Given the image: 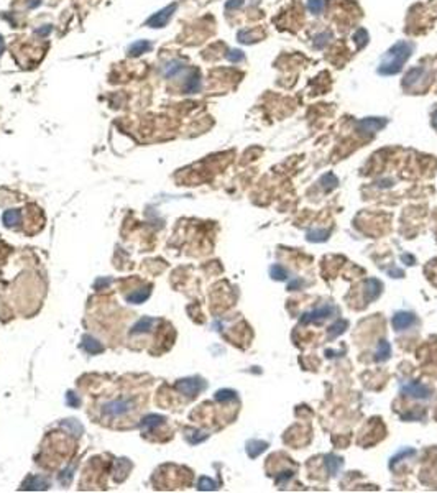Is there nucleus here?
I'll return each instance as SVG.
<instances>
[{
  "label": "nucleus",
  "mask_w": 437,
  "mask_h": 493,
  "mask_svg": "<svg viewBox=\"0 0 437 493\" xmlns=\"http://www.w3.org/2000/svg\"><path fill=\"white\" fill-rule=\"evenodd\" d=\"M413 51H414V46L410 41L401 39V41L395 43L393 46L385 53L382 61H380L378 74L380 76L398 74V72L403 69V66L406 64V61L413 56Z\"/></svg>",
  "instance_id": "f257e3e1"
},
{
  "label": "nucleus",
  "mask_w": 437,
  "mask_h": 493,
  "mask_svg": "<svg viewBox=\"0 0 437 493\" xmlns=\"http://www.w3.org/2000/svg\"><path fill=\"white\" fill-rule=\"evenodd\" d=\"M133 408H135V401L130 398L114 400L102 406V416L109 418V419L122 418V416H125L127 413H130Z\"/></svg>",
  "instance_id": "f03ea898"
},
{
  "label": "nucleus",
  "mask_w": 437,
  "mask_h": 493,
  "mask_svg": "<svg viewBox=\"0 0 437 493\" xmlns=\"http://www.w3.org/2000/svg\"><path fill=\"white\" fill-rule=\"evenodd\" d=\"M206 388V382L204 380H201V378H183V380H179V382H176V390L181 395H186L189 396V398H194V396H198L203 390Z\"/></svg>",
  "instance_id": "7ed1b4c3"
},
{
  "label": "nucleus",
  "mask_w": 437,
  "mask_h": 493,
  "mask_svg": "<svg viewBox=\"0 0 437 493\" xmlns=\"http://www.w3.org/2000/svg\"><path fill=\"white\" fill-rule=\"evenodd\" d=\"M401 393L414 400H429L433 396V390L419 382H405L401 385Z\"/></svg>",
  "instance_id": "20e7f679"
},
{
  "label": "nucleus",
  "mask_w": 437,
  "mask_h": 493,
  "mask_svg": "<svg viewBox=\"0 0 437 493\" xmlns=\"http://www.w3.org/2000/svg\"><path fill=\"white\" fill-rule=\"evenodd\" d=\"M176 8H178V3H171V5H168V7L158 10V12L153 13L147 20V26H150V28H163V26H166L168 21L171 20L173 13L176 12Z\"/></svg>",
  "instance_id": "39448f33"
},
{
  "label": "nucleus",
  "mask_w": 437,
  "mask_h": 493,
  "mask_svg": "<svg viewBox=\"0 0 437 493\" xmlns=\"http://www.w3.org/2000/svg\"><path fill=\"white\" fill-rule=\"evenodd\" d=\"M337 313V309L334 308L332 304H324L321 308H317L311 313H304L301 316V324H309V322H321L324 319H327L332 314Z\"/></svg>",
  "instance_id": "423d86ee"
},
{
  "label": "nucleus",
  "mask_w": 437,
  "mask_h": 493,
  "mask_svg": "<svg viewBox=\"0 0 437 493\" xmlns=\"http://www.w3.org/2000/svg\"><path fill=\"white\" fill-rule=\"evenodd\" d=\"M385 125H386L385 118L367 117V118H362V120L357 123V132H360L363 135H373V133L380 132Z\"/></svg>",
  "instance_id": "0eeeda50"
},
{
  "label": "nucleus",
  "mask_w": 437,
  "mask_h": 493,
  "mask_svg": "<svg viewBox=\"0 0 437 493\" xmlns=\"http://www.w3.org/2000/svg\"><path fill=\"white\" fill-rule=\"evenodd\" d=\"M383 291L382 281L377 278H370L365 281V288H363V296H365V303H373L380 298V294Z\"/></svg>",
  "instance_id": "6e6552de"
},
{
  "label": "nucleus",
  "mask_w": 437,
  "mask_h": 493,
  "mask_svg": "<svg viewBox=\"0 0 437 493\" xmlns=\"http://www.w3.org/2000/svg\"><path fill=\"white\" fill-rule=\"evenodd\" d=\"M201 86H203V81H201V74L198 69H193L191 72L188 74V77L184 79L183 82V92L184 94H196L201 90Z\"/></svg>",
  "instance_id": "1a4fd4ad"
},
{
  "label": "nucleus",
  "mask_w": 437,
  "mask_h": 493,
  "mask_svg": "<svg viewBox=\"0 0 437 493\" xmlns=\"http://www.w3.org/2000/svg\"><path fill=\"white\" fill-rule=\"evenodd\" d=\"M413 324H416V316L411 313H398L393 317V327L396 331H405V329L411 327Z\"/></svg>",
  "instance_id": "9d476101"
},
{
  "label": "nucleus",
  "mask_w": 437,
  "mask_h": 493,
  "mask_svg": "<svg viewBox=\"0 0 437 493\" xmlns=\"http://www.w3.org/2000/svg\"><path fill=\"white\" fill-rule=\"evenodd\" d=\"M424 74H426L424 67H413V69L405 76V79H403V87L405 89H408L410 86L414 87L418 82H421V79H424Z\"/></svg>",
  "instance_id": "9b49d317"
},
{
  "label": "nucleus",
  "mask_w": 437,
  "mask_h": 493,
  "mask_svg": "<svg viewBox=\"0 0 437 493\" xmlns=\"http://www.w3.org/2000/svg\"><path fill=\"white\" fill-rule=\"evenodd\" d=\"M161 424H165V418L163 416H160V415H148V416H145L142 419V424H140V428H142V431H145V433H151V431H155L156 428H160Z\"/></svg>",
  "instance_id": "f8f14e48"
},
{
  "label": "nucleus",
  "mask_w": 437,
  "mask_h": 493,
  "mask_svg": "<svg viewBox=\"0 0 437 493\" xmlns=\"http://www.w3.org/2000/svg\"><path fill=\"white\" fill-rule=\"evenodd\" d=\"M48 480H44L41 477H36V475H30L25 482H23V490H48Z\"/></svg>",
  "instance_id": "ddd939ff"
},
{
  "label": "nucleus",
  "mask_w": 437,
  "mask_h": 493,
  "mask_svg": "<svg viewBox=\"0 0 437 493\" xmlns=\"http://www.w3.org/2000/svg\"><path fill=\"white\" fill-rule=\"evenodd\" d=\"M151 43L147 41V39H140V41H135V43H132L130 46H128V56H132V58H137V56H142L145 53H148V51H151Z\"/></svg>",
  "instance_id": "4468645a"
},
{
  "label": "nucleus",
  "mask_w": 437,
  "mask_h": 493,
  "mask_svg": "<svg viewBox=\"0 0 437 493\" xmlns=\"http://www.w3.org/2000/svg\"><path fill=\"white\" fill-rule=\"evenodd\" d=\"M82 349L86 350L87 354H91V355H96V354L104 352V345L100 344L97 339H94L91 336H84L82 337Z\"/></svg>",
  "instance_id": "2eb2a0df"
},
{
  "label": "nucleus",
  "mask_w": 437,
  "mask_h": 493,
  "mask_svg": "<svg viewBox=\"0 0 437 493\" xmlns=\"http://www.w3.org/2000/svg\"><path fill=\"white\" fill-rule=\"evenodd\" d=\"M151 294V288L150 286H145V288H140V290L130 293L127 296V301L132 303V304H142L143 301H147Z\"/></svg>",
  "instance_id": "dca6fc26"
},
{
  "label": "nucleus",
  "mask_w": 437,
  "mask_h": 493,
  "mask_svg": "<svg viewBox=\"0 0 437 493\" xmlns=\"http://www.w3.org/2000/svg\"><path fill=\"white\" fill-rule=\"evenodd\" d=\"M266 447H268V444L265 441H258V439L248 441V443H246V454L255 459V457H258L261 452H265Z\"/></svg>",
  "instance_id": "f3484780"
},
{
  "label": "nucleus",
  "mask_w": 437,
  "mask_h": 493,
  "mask_svg": "<svg viewBox=\"0 0 437 493\" xmlns=\"http://www.w3.org/2000/svg\"><path fill=\"white\" fill-rule=\"evenodd\" d=\"M155 324H156V319H153V317H142V319H140L137 324L132 327L130 334H132V336H137V334L148 332Z\"/></svg>",
  "instance_id": "a211bd4d"
},
{
  "label": "nucleus",
  "mask_w": 437,
  "mask_h": 493,
  "mask_svg": "<svg viewBox=\"0 0 437 493\" xmlns=\"http://www.w3.org/2000/svg\"><path fill=\"white\" fill-rule=\"evenodd\" d=\"M344 466V459L335 456V454H329L326 457V469L330 475H337V472Z\"/></svg>",
  "instance_id": "6ab92c4d"
},
{
  "label": "nucleus",
  "mask_w": 437,
  "mask_h": 493,
  "mask_svg": "<svg viewBox=\"0 0 437 493\" xmlns=\"http://www.w3.org/2000/svg\"><path fill=\"white\" fill-rule=\"evenodd\" d=\"M20 219H21L20 211H16V209H8L2 215V222L5 227H15V225L20 224Z\"/></svg>",
  "instance_id": "aec40b11"
},
{
  "label": "nucleus",
  "mask_w": 437,
  "mask_h": 493,
  "mask_svg": "<svg viewBox=\"0 0 437 493\" xmlns=\"http://www.w3.org/2000/svg\"><path fill=\"white\" fill-rule=\"evenodd\" d=\"M347 326H349V322L344 321V319H339V321H335L332 326H330L327 329V337H329V341H334L335 337H339L342 336V334L345 332V329Z\"/></svg>",
  "instance_id": "412c9836"
},
{
  "label": "nucleus",
  "mask_w": 437,
  "mask_h": 493,
  "mask_svg": "<svg viewBox=\"0 0 437 493\" xmlns=\"http://www.w3.org/2000/svg\"><path fill=\"white\" fill-rule=\"evenodd\" d=\"M184 67H186V64L183 63V61H179V59H175V61H171V63H168L166 67H165V71H163V74L166 79H171V77H175L178 76L179 72H181Z\"/></svg>",
  "instance_id": "4be33fe9"
},
{
  "label": "nucleus",
  "mask_w": 437,
  "mask_h": 493,
  "mask_svg": "<svg viewBox=\"0 0 437 493\" xmlns=\"http://www.w3.org/2000/svg\"><path fill=\"white\" fill-rule=\"evenodd\" d=\"M390 355H391V345L386 342V341H380L377 352H375V360H377V362H385V360L390 359Z\"/></svg>",
  "instance_id": "5701e85b"
},
{
  "label": "nucleus",
  "mask_w": 437,
  "mask_h": 493,
  "mask_svg": "<svg viewBox=\"0 0 437 493\" xmlns=\"http://www.w3.org/2000/svg\"><path fill=\"white\" fill-rule=\"evenodd\" d=\"M330 235V230L322 229V230H309L307 232V240L309 242H326Z\"/></svg>",
  "instance_id": "b1692460"
},
{
  "label": "nucleus",
  "mask_w": 437,
  "mask_h": 493,
  "mask_svg": "<svg viewBox=\"0 0 437 493\" xmlns=\"http://www.w3.org/2000/svg\"><path fill=\"white\" fill-rule=\"evenodd\" d=\"M330 39H332V33H330V31L319 33V35L314 36V48L316 49H322L330 41Z\"/></svg>",
  "instance_id": "393cba45"
},
{
  "label": "nucleus",
  "mask_w": 437,
  "mask_h": 493,
  "mask_svg": "<svg viewBox=\"0 0 437 493\" xmlns=\"http://www.w3.org/2000/svg\"><path fill=\"white\" fill-rule=\"evenodd\" d=\"M326 7V0H307V8L312 15H321Z\"/></svg>",
  "instance_id": "a878e982"
},
{
  "label": "nucleus",
  "mask_w": 437,
  "mask_h": 493,
  "mask_svg": "<svg viewBox=\"0 0 437 493\" xmlns=\"http://www.w3.org/2000/svg\"><path fill=\"white\" fill-rule=\"evenodd\" d=\"M354 39H355L358 49L365 48L367 43H368V31L365 30V28H358V31L354 35Z\"/></svg>",
  "instance_id": "bb28decb"
},
{
  "label": "nucleus",
  "mask_w": 437,
  "mask_h": 493,
  "mask_svg": "<svg viewBox=\"0 0 437 493\" xmlns=\"http://www.w3.org/2000/svg\"><path fill=\"white\" fill-rule=\"evenodd\" d=\"M270 275H271L273 280H279V281L288 278V271L284 270L281 265H273L270 268Z\"/></svg>",
  "instance_id": "cd10ccee"
},
{
  "label": "nucleus",
  "mask_w": 437,
  "mask_h": 493,
  "mask_svg": "<svg viewBox=\"0 0 437 493\" xmlns=\"http://www.w3.org/2000/svg\"><path fill=\"white\" fill-rule=\"evenodd\" d=\"M207 438H209V436L206 433H201V431H189V434H186V439L191 444H199V443H203V441H206Z\"/></svg>",
  "instance_id": "c85d7f7f"
},
{
  "label": "nucleus",
  "mask_w": 437,
  "mask_h": 493,
  "mask_svg": "<svg viewBox=\"0 0 437 493\" xmlns=\"http://www.w3.org/2000/svg\"><path fill=\"white\" fill-rule=\"evenodd\" d=\"M337 183H339V181H337V178H335L332 173H327V174H324V176H322V179H321V184L324 186V189H326V191L334 189L335 186H337Z\"/></svg>",
  "instance_id": "c756f323"
},
{
  "label": "nucleus",
  "mask_w": 437,
  "mask_h": 493,
  "mask_svg": "<svg viewBox=\"0 0 437 493\" xmlns=\"http://www.w3.org/2000/svg\"><path fill=\"white\" fill-rule=\"evenodd\" d=\"M216 400L217 401H232L237 400V393L233 390H218L216 393Z\"/></svg>",
  "instance_id": "7c9ffc66"
},
{
  "label": "nucleus",
  "mask_w": 437,
  "mask_h": 493,
  "mask_svg": "<svg viewBox=\"0 0 437 493\" xmlns=\"http://www.w3.org/2000/svg\"><path fill=\"white\" fill-rule=\"evenodd\" d=\"M198 489L203 490V492H209V490H216L217 489V484L214 480L207 479V477H201L198 482Z\"/></svg>",
  "instance_id": "2f4dec72"
},
{
  "label": "nucleus",
  "mask_w": 437,
  "mask_h": 493,
  "mask_svg": "<svg viewBox=\"0 0 437 493\" xmlns=\"http://www.w3.org/2000/svg\"><path fill=\"white\" fill-rule=\"evenodd\" d=\"M225 56H227V59L230 61V63H240V61L245 59V54L240 49H230Z\"/></svg>",
  "instance_id": "473e14b6"
},
{
  "label": "nucleus",
  "mask_w": 437,
  "mask_h": 493,
  "mask_svg": "<svg viewBox=\"0 0 437 493\" xmlns=\"http://www.w3.org/2000/svg\"><path fill=\"white\" fill-rule=\"evenodd\" d=\"M63 426H64V428H69V429L72 431V434H76V436L82 434V431H84L81 424L77 423V421H74V419H68V421H64V423H63Z\"/></svg>",
  "instance_id": "72a5a7b5"
},
{
  "label": "nucleus",
  "mask_w": 437,
  "mask_h": 493,
  "mask_svg": "<svg viewBox=\"0 0 437 493\" xmlns=\"http://www.w3.org/2000/svg\"><path fill=\"white\" fill-rule=\"evenodd\" d=\"M410 456H414V451H413V449H405V451L398 452V454L393 457V461H391V467H393V464H395V462H400L403 457H410Z\"/></svg>",
  "instance_id": "f704fd0d"
},
{
  "label": "nucleus",
  "mask_w": 437,
  "mask_h": 493,
  "mask_svg": "<svg viewBox=\"0 0 437 493\" xmlns=\"http://www.w3.org/2000/svg\"><path fill=\"white\" fill-rule=\"evenodd\" d=\"M293 475H294V472H293V470H286V472H283L281 475H278V479H276V484H278V485H283V484H286L288 480H291V479H293Z\"/></svg>",
  "instance_id": "c9c22d12"
},
{
  "label": "nucleus",
  "mask_w": 437,
  "mask_h": 493,
  "mask_svg": "<svg viewBox=\"0 0 437 493\" xmlns=\"http://www.w3.org/2000/svg\"><path fill=\"white\" fill-rule=\"evenodd\" d=\"M71 479H72V469L63 470V472H61V475H59V482L63 485H68L69 482H71Z\"/></svg>",
  "instance_id": "e433bc0d"
},
{
  "label": "nucleus",
  "mask_w": 437,
  "mask_h": 493,
  "mask_svg": "<svg viewBox=\"0 0 437 493\" xmlns=\"http://www.w3.org/2000/svg\"><path fill=\"white\" fill-rule=\"evenodd\" d=\"M51 30H53L51 25H43L41 28H38V30H36V35L40 36V38H44V36H48L49 33H51Z\"/></svg>",
  "instance_id": "4c0bfd02"
},
{
  "label": "nucleus",
  "mask_w": 437,
  "mask_h": 493,
  "mask_svg": "<svg viewBox=\"0 0 437 493\" xmlns=\"http://www.w3.org/2000/svg\"><path fill=\"white\" fill-rule=\"evenodd\" d=\"M66 401H68V405L69 406H79V398H77V395H74L72 392H69L68 395H66Z\"/></svg>",
  "instance_id": "58836bf2"
},
{
  "label": "nucleus",
  "mask_w": 437,
  "mask_h": 493,
  "mask_svg": "<svg viewBox=\"0 0 437 493\" xmlns=\"http://www.w3.org/2000/svg\"><path fill=\"white\" fill-rule=\"evenodd\" d=\"M238 41H242V43H251L253 39H251V35L246 30H242V31H238Z\"/></svg>",
  "instance_id": "ea45409f"
},
{
  "label": "nucleus",
  "mask_w": 437,
  "mask_h": 493,
  "mask_svg": "<svg viewBox=\"0 0 437 493\" xmlns=\"http://www.w3.org/2000/svg\"><path fill=\"white\" fill-rule=\"evenodd\" d=\"M245 0H227V3H225V8L227 10H233V8H238V7H242Z\"/></svg>",
  "instance_id": "a19ab883"
},
{
  "label": "nucleus",
  "mask_w": 437,
  "mask_h": 493,
  "mask_svg": "<svg viewBox=\"0 0 437 493\" xmlns=\"http://www.w3.org/2000/svg\"><path fill=\"white\" fill-rule=\"evenodd\" d=\"M304 285V280H301V278H296L294 281H291L289 285H288V290L289 291H296V290H299V288Z\"/></svg>",
  "instance_id": "79ce46f5"
},
{
  "label": "nucleus",
  "mask_w": 437,
  "mask_h": 493,
  "mask_svg": "<svg viewBox=\"0 0 437 493\" xmlns=\"http://www.w3.org/2000/svg\"><path fill=\"white\" fill-rule=\"evenodd\" d=\"M401 418H403V419H416V421H419V419H423V418H424V413H423V411H419L418 415H416V413H410V415H403Z\"/></svg>",
  "instance_id": "37998d69"
},
{
  "label": "nucleus",
  "mask_w": 437,
  "mask_h": 493,
  "mask_svg": "<svg viewBox=\"0 0 437 493\" xmlns=\"http://www.w3.org/2000/svg\"><path fill=\"white\" fill-rule=\"evenodd\" d=\"M390 275H393V278H401L403 271L401 270H390Z\"/></svg>",
  "instance_id": "c03bdc74"
},
{
  "label": "nucleus",
  "mask_w": 437,
  "mask_h": 493,
  "mask_svg": "<svg viewBox=\"0 0 437 493\" xmlns=\"http://www.w3.org/2000/svg\"><path fill=\"white\" fill-rule=\"evenodd\" d=\"M109 283H110V280H105V281H104V280H99V281L96 283V290H99L100 286H107Z\"/></svg>",
  "instance_id": "a18cd8bd"
},
{
  "label": "nucleus",
  "mask_w": 437,
  "mask_h": 493,
  "mask_svg": "<svg viewBox=\"0 0 437 493\" xmlns=\"http://www.w3.org/2000/svg\"><path fill=\"white\" fill-rule=\"evenodd\" d=\"M403 260H405V262H408L406 265H413V262H414V258H413V257L410 258V257H408V255H403Z\"/></svg>",
  "instance_id": "49530a36"
},
{
  "label": "nucleus",
  "mask_w": 437,
  "mask_h": 493,
  "mask_svg": "<svg viewBox=\"0 0 437 493\" xmlns=\"http://www.w3.org/2000/svg\"><path fill=\"white\" fill-rule=\"evenodd\" d=\"M3 49H5V41H3V36L0 35V54L3 53Z\"/></svg>",
  "instance_id": "de8ad7c7"
},
{
  "label": "nucleus",
  "mask_w": 437,
  "mask_h": 493,
  "mask_svg": "<svg viewBox=\"0 0 437 493\" xmlns=\"http://www.w3.org/2000/svg\"><path fill=\"white\" fill-rule=\"evenodd\" d=\"M433 125H434V128H437V112L434 114V118H433Z\"/></svg>",
  "instance_id": "09e8293b"
}]
</instances>
